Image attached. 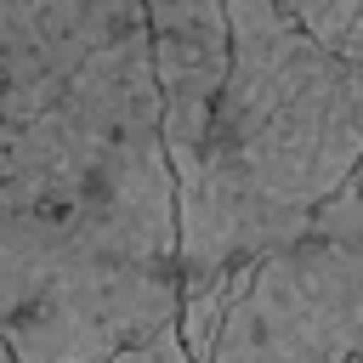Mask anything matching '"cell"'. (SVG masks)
Instances as JSON below:
<instances>
[{"mask_svg":"<svg viewBox=\"0 0 363 363\" xmlns=\"http://www.w3.org/2000/svg\"><path fill=\"white\" fill-rule=\"evenodd\" d=\"M159 96H164V136L176 159V182L199 176V153L210 136L216 96L233 68V11L227 0H142Z\"/></svg>","mask_w":363,"mask_h":363,"instance_id":"cell-4","label":"cell"},{"mask_svg":"<svg viewBox=\"0 0 363 363\" xmlns=\"http://www.w3.org/2000/svg\"><path fill=\"white\" fill-rule=\"evenodd\" d=\"M182 301V182L136 23L0 96V340L17 363H108Z\"/></svg>","mask_w":363,"mask_h":363,"instance_id":"cell-1","label":"cell"},{"mask_svg":"<svg viewBox=\"0 0 363 363\" xmlns=\"http://www.w3.org/2000/svg\"><path fill=\"white\" fill-rule=\"evenodd\" d=\"M147 23L142 0H0V96Z\"/></svg>","mask_w":363,"mask_h":363,"instance_id":"cell-5","label":"cell"},{"mask_svg":"<svg viewBox=\"0 0 363 363\" xmlns=\"http://www.w3.org/2000/svg\"><path fill=\"white\" fill-rule=\"evenodd\" d=\"M233 68L199 176L182 187V289L289 250L363 170V62L306 34L284 0H227Z\"/></svg>","mask_w":363,"mask_h":363,"instance_id":"cell-2","label":"cell"},{"mask_svg":"<svg viewBox=\"0 0 363 363\" xmlns=\"http://www.w3.org/2000/svg\"><path fill=\"white\" fill-rule=\"evenodd\" d=\"M210 363H363V170L250 284Z\"/></svg>","mask_w":363,"mask_h":363,"instance_id":"cell-3","label":"cell"},{"mask_svg":"<svg viewBox=\"0 0 363 363\" xmlns=\"http://www.w3.org/2000/svg\"><path fill=\"white\" fill-rule=\"evenodd\" d=\"M108 363H193V352H187V340H182V323H170V329H159V335L113 352Z\"/></svg>","mask_w":363,"mask_h":363,"instance_id":"cell-7","label":"cell"},{"mask_svg":"<svg viewBox=\"0 0 363 363\" xmlns=\"http://www.w3.org/2000/svg\"><path fill=\"white\" fill-rule=\"evenodd\" d=\"M284 11L306 34H318L329 51L363 62V0H284Z\"/></svg>","mask_w":363,"mask_h":363,"instance_id":"cell-6","label":"cell"},{"mask_svg":"<svg viewBox=\"0 0 363 363\" xmlns=\"http://www.w3.org/2000/svg\"><path fill=\"white\" fill-rule=\"evenodd\" d=\"M0 363H17V352H11V346H6V340H0Z\"/></svg>","mask_w":363,"mask_h":363,"instance_id":"cell-8","label":"cell"}]
</instances>
